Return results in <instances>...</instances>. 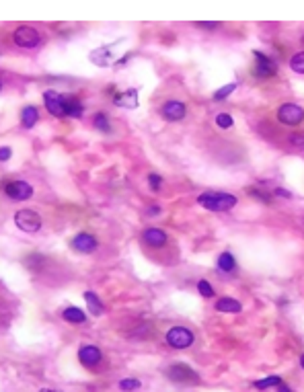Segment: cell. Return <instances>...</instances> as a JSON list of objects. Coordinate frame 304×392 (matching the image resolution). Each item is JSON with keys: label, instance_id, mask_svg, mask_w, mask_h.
<instances>
[{"label": "cell", "instance_id": "obj_1", "mask_svg": "<svg viewBox=\"0 0 304 392\" xmlns=\"http://www.w3.org/2000/svg\"><path fill=\"white\" fill-rule=\"evenodd\" d=\"M198 204L204 206L210 212H228L236 206V198L230 193H216V191H206L198 198Z\"/></svg>", "mask_w": 304, "mask_h": 392}, {"label": "cell", "instance_id": "obj_2", "mask_svg": "<svg viewBox=\"0 0 304 392\" xmlns=\"http://www.w3.org/2000/svg\"><path fill=\"white\" fill-rule=\"evenodd\" d=\"M13 39H15V43H17L19 48H25V50L37 48L39 41H41L39 31L35 27H31V25H21V27H17L15 33H13Z\"/></svg>", "mask_w": 304, "mask_h": 392}, {"label": "cell", "instance_id": "obj_3", "mask_svg": "<svg viewBox=\"0 0 304 392\" xmlns=\"http://www.w3.org/2000/svg\"><path fill=\"white\" fill-rule=\"evenodd\" d=\"M193 333L185 326H173L167 333V343L173 347V349H187V347L193 345Z\"/></svg>", "mask_w": 304, "mask_h": 392}, {"label": "cell", "instance_id": "obj_4", "mask_svg": "<svg viewBox=\"0 0 304 392\" xmlns=\"http://www.w3.org/2000/svg\"><path fill=\"white\" fill-rule=\"evenodd\" d=\"M253 58H255V66H253V76L255 78H271L275 72H277V64L267 58L263 52H253Z\"/></svg>", "mask_w": 304, "mask_h": 392}, {"label": "cell", "instance_id": "obj_5", "mask_svg": "<svg viewBox=\"0 0 304 392\" xmlns=\"http://www.w3.org/2000/svg\"><path fill=\"white\" fill-rule=\"evenodd\" d=\"M277 119L279 123H284V125H300L304 121V109L294 105V103H284L279 109H277Z\"/></svg>", "mask_w": 304, "mask_h": 392}, {"label": "cell", "instance_id": "obj_6", "mask_svg": "<svg viewBox=\"0 0 304 392\" xmlns=\"http://www.w3.org/2000/svg\"><path fill=\"white\" fill-rule=\"evenodd\" d=\"M167 376L173 380V382H179V384H198L200 382V376L195 369H191L189 365L185 363H175L167 369Z\"/></svg>", "mask_w": 304, "mask_h": 392}, {"label": "cell", "instance_id": "obj_7", "mask_svg": "<svg viewBox=\"0 0 304 392\" xmlns=\"http://www.w3.org/2000/svg\"><path fill=\"white\" fill-rule=\"evenodd\" d=\"M15 224L23 232H37L41 228V218L33 210H19L15 214Z\"/></svg>", "mask_w": 304, "mask_h": 392}, {"label": "cell", "instance_id": "obj_8", "mask_svg": "<svg viewBox=\"0 0 304 392\" xmlns=\"http://www.w3.org/2000/svg\"><path fill=\"white\" fill-rule=\"evenodd\" d=\"M43 103H46V109L54 117L66 115V95H60L56 91H46L43 93Z\"/></svg>", "mask_w": 304, "mask_h": 392}, {"label": "cell", "instance_id": "obj_9", "mask_svg": "<svg viewBox=\"0 0 304 392\" xmlns=\"http://www.w3.org/2000/svg\"><path fill=\"white\" fill-rule=\"evenodd\" d=\"M5 193L15 202H25V200L33 198V187L25 181H11V183H7Z\"/></svg>", "mask_w": 304, "mask_h": 392}, {"label": "cell", "instance_id": "obj_10", "mask_svg": "<svg viewBox=\"0 0 304 392\" xmlns=\"http://www.w3.org/2000/svg\"><path fill=\"white\" fill-rule=\"evenodd\" d=\"M70 247H72L74 251H78V253H84V255H89V253H93V251H97V247H99V243H97V238H95L93 234H86V232H80V234H76V236L72 238V243H70Z\"/></svg>", "mask_w": 304, "mask_h": 392}, {"label": "cell", "instance_id": "obj_11", "mask_svg": "<svg viewBox=\"0 0 304 392\" xmlns=\"http://www.w3.org/2000/svg\"><path fill=\"white\" fill-rule=\"evenodd\" d=\"M161 113L169 121H181L187 115V107L181 101H167L163 105V109H161Z\"/></svg>", "mask_w": 304, "mask_h": 392}, {"label": "cell", "instance_id": "obj_12", "mask_svg": "<svg viewBox=\"0 0 304 392\" xmlns=\"http://www.w3.org/2000/svg\"><path fill=\"white\" fill-rule=\"evenodd\" d=\"M142 241H144V245H148L152 249H163L169 243V236L161 228H146L142 232Z\"/></svg>", "mask_w": 304, "mask_h": 392}, {"label": "cell", "instance_id": "obj_13", "mask_svg": "<svg viewBox=\"0 0 304 392\" xmlns=\"http://www.w3.org/2000/svg\"><path fill=\"white\" fill-rule=\"evenodd\" d=\"M78 359L86 367H95V365L101 363L103 355H101L99 347H95V345H84V347H80V351H78Z\"/></svg>", "mask_w": 304, "mask_h": 392}, {"label": "cell", "instance_id": "obj_14", "mask_svg": "<svg viewBox=\"0 0 304 392\" xmlns=\"http://www.w3.org/2000/svg\"><path fill=\"white\" fill-rule=\"evenodd\" d=\"M113 103L117 107H125V109H136L138 107V91L136 89H129L125 93H119L113 97Z\"/></svg>", "mask_w": 304, "mask_h": 392}, {"label": "cell", "instance_id": "obj_15", "mask_svg": "<svg viewBox=\"0 0 304 392\" xmlns=\"http://www.w3.org/2000/svg\"><path fill=\"white\" fill-rule=\"evenodd\" d=\"M216 310H218V312L236 314V312L243 310V306H241V302H236V300H232V298H220L218 302H216Z\"/></svg>", "mask_w": 304, "mask_h": 392}, {"label": "cell", "instance_id": "obj_16", "mask_svg": "<svg viewBox=\"0 0 304 392\" xmlns=\"http://www.w3.org/2000/svg\"><path fill=\"white\" fill-rule=\"evenodd\" d=\"M39 119V113H37V107L33 105H27L23 107V111H21V123H23L27 129H31Z\"/></svg>", "mask_w": 304, "mask_h": 392}, {"label": "cell", "instance_id": "obj_17", "mask_svg": "<svg viewBox=\"0 0 304 392\" xmlns=\"http://www.w3.org/2000/svg\"><path fill=\"white\" fill-rule=\"evenodd\" d=\"M82 111H84L82 103H80L74 95H66V115H70V117H80Z\"/></svg>", "mask_w": 304, "mask_h": 392}, {"label": "cell", "instance_id": "obj_18", "mask_svg": "<svg viewBox=\"0 0 304 392\" xmlns=\"http://www.w3.org/2000/svg\"><path fill=\"white\" fill-rule=\"evenodd\" d=\"M84 302H86V306H89V310L95 316H101L103 314V304H101V300L97 298L95 292H84Z\"/></svg>", "mask_w": 304, "mask_h": 392}, {"label": "cell", "instance_id": "obj_19", "mask_svg": "<svg viewBox=\"0 0 304 392\" xmlns=\"http://www.w3.org/2000/svg\"><path fill=\"white\" fill-rule=\"evenodd\" d=\"M62 316H64V320H66V322H76V324H82L86 320V314L80 308H76V306L66 308V310L62 312Z\"/></svg>", "mask_w": 304, "mask_h": 392}, {"label": "cell", "instance_id": "obj_20", "mask_svg": "<svg viewBox=\"0 0 304 392\" xmlns=\"http://www.w3.org/2000/svg\"><path fill=\"white\" fill-rule=\"evenodd\" d=\"M218 269L224 271V273H232L236 269V261H234V257L230 253H222L218 257Z\"/></svg>", "mask_w": 304, "mask_h": 392}, {"label": "cell", "instance_id": "obj_21", "mask_svg": "<svg viewBox=\"0 0 304 392\" xmlns=\"http://www.w3.org/2000/svg\"><path fill=\"white\" fill-rule=\"evenodd\" d=\"M93 123H95V127L99 129V132H111V123H109V119H107V115L103 111H99L93 117Z\"/></svg>", "mask_w": 304, "mask_h": 392}, {"label": "cell", "instance_id": "obj_22", "mask_svg": "<svg viewBox=\"0 0 304 392\" xmlns=\"http://www.w3.org/2000/svg\"><path fill=\"white\" fill-rule=\"evenodd\" d=\"M281 384V378L279 376H267L263 380H257L253 386L259 388V390H265V388H273V386H279Z\"/></svg>", "mask_w": 304, "mask_h": 392}, {"label": "cell", "instance_id": "obj_23", "mask_svg": "<svg viewBox=\"0 0 304 392\" xmlns=\"http://www.w3.org/2000/svg\"><path fill=\"white\" fill-rule=\"evenodd\" d=\"M91 60L97 62V66H107V62H109V50L107 48H101L97 52L91 54Z\"/></svg>", "mask_w": 304, "mask_h": 392}, {"label": "cell", "instance_id": "obj_24", "mask_svg": "<svg viewBox=\"0 0 304 392\" xmlns=\"http://www.w3.org/2000/svg\"><path fill=\"white\" fill-rule=\"evenodd\" d=\"M290 68L298 74H304V52H298L290 58Z\"/></svg>", "mask_w": 304, "mask_h": 392}, {"label": "cell", "instance_id": "obj_25", "mask_svg": "<svg viewBox=\"0 0 304 392\" xmlns=\"http://www.w3.org/2000/svg\"><path fill=\"white\" fill-rule=\"evenodd\" d=\"M236 86H238V82H230V84L222 86L220 91H216V93H214V99H216V101H222V99H226L230 93H234V91H236Z\"/></svg>", "mask_w": 304, "mask_h": 392}, {"label": "cell", "instance_id": "obj_26", "mask_svg": "<svg viewBox=\"0 0 304 392\" xmlns=\"http://www.w3.org/2000/svg\"><path fill=\"white\" fill-rule=\"evenodd\" d=\"M142 384H140V380H136V378H125V380H121L119 382V388L123 390V392H134V390H138Z\"/></svg>", "mask_w": 304, "mask_h": 392}, {"label": "cell", "instance_id": "obj_27", "mask_svg": "<svg viewBox=\"0 0 304 392\" xmlns=\"http://www.w3.org/2000/svg\"><path fill=\"white\" fill-rule=\"evenodd\" d=\"M198 292H200L204 298H214V288L208 284L206 279H200V281H198Z\"/></svg>", "mask_w": 304, "mask_h": 392}, {"label": "cell", "instance_id": "obj_28", "mask_svg": "<svg viewBox=\"0 0 304 392\" xmlns=\"http://www.w3.org/2000/svg\"><path fill=\"white\" fill-rule=\"evenodd\" d=\"M232 117L228 115V113H218V117H216V125L218 127H222V129H230L232 127Z\"/></svg>", "mask_w": 304, "mask_h": 392}, {"label": "cell", "instance_id": "obj_29", "mask_svg": "<svg viewBox=\"0 0 304 392\" xmlns=\"http://www.w3.org/2000/svg\"><path fill=\"white\" fill-rule=\"evenodd\" d=\"M148 185H150V189H152V191H159V189H161V185H163V177H161V175H155V172H152V175H148Z\"/></svg>", "mask_w": 304, "mask_h": 392}, {"label": "cell", "instance_id": "obj_30", "mask_svg": "<svg viewBox=\"0 0 304 392\" xmlns=\"http://www.w3.org/2000/svg\"><path fill=\"white\" fill-rule=\"evenodd\" d=\"M288 142L296 148H304V134H290L288 136Z\"/></svg>", "mask_w": 304, "mask_h": 392}, {"label": "cell", "instance_id": "obj_31", "mask_svg": "<svg viewBox=\"0 0 304 392\" xmlns=\"http://www.w3.org/2000/svg\"><path fill=\"white\" fill-rule=\"evenodd\" d=\"M249 193L253 195V198H257L259 202H263V204H269L271 202V198H267L265 193H261V191H257V189H249Z\"/></svg>", "mask_w": 304, "mask_h": 392}, {"label": "cell", "instance_id": "obj_32", "mask_svg": "<svg viewBox=\"0 0 304 392\" xmlns=\"http://www.w3.org/2000/svg\"><path fill=\"white\" fill-rule=\"evenodd\" d=\"M13 156V150L9 146H0V162H7Z\"/></svg>", "mask_w": 304, "mask_h": 392}, {"label": "cell", "instance_id": "obj_33", "mask_svg": "<svg viewBox=\"0 0 304 392\" xmlns=\"http://www.w3.org/2000/svg\"><path fill=\"white\" fill-rule=\"evenodd\" d=\"M200 29H218L220 23H210V21H200V23H195Z\"/></svg>", "mask_w": 304, "mask_h": 392}, {"label": "cell", "instance_id": "obj_34", "mask_svg": "<svg viewBox=\"0 0 304 392\" xmlns=\"http://www.w3.org/2000/svg\"><path fill=\"white\" fill-rule=\"evenodd\" d=\"M275 195H279V198H292V193L286 189H275Z\"/></svg>", "mask_w": 304, "mask_h": 392}, {"label": "cell", "instance_id": "obj_35", "mask_svg": "<svg viewBox=\"0 0 304 392\" xmlns=\"http://www.w3.org/2000/svg\"><path fill=\"white\" fill-rule=\"evenodd\" d=\"M148 214H150V216H155V214L159 216V214H161V208H159V206H150V208H148Z\"/></svg>", "mask_w": 304, "mask_h": 392}, {"label": "cell", "instance_id": "obj_36", "mask_svg": "<svg viewBox=\"0 0 304 392\" xmlns=\"http://www.w3.org/2000/svg\"><path fill=\"white\" fill-rule=\"evenodd\" d=\"M279 392H292V390H290L286 384H279Z\"/></svg>", "mask_w": 304, "mask_h": 392}, {"label": "cell", "instance_id": "obj_37", "mask_svg": "<svg viewBox=\"0 0 304 392\" xmlns=\"http://www.w3.org/2000/svg\"><path fill=\"white\" fill-rule=\"evenodd\" d=\"M39 392H58V390H50V388H41Z\"/></svg>", "mask_w": 304, "mask_h": 392}, {"label": "cell", "instance_id": "obj_38", "mask_svg": "<svg viewBox=\"0 0 304 392\" xmlns=\"http://www.w3.org/2000/svg\"><path fill=\"white\" fill-rule=\"evenodd\" d=\"M300 365H302V369H304V353L300 355Z\"/></svg>", "mask_w": 304, "mask_h": 392}, {"label": "cell", "instance_id": "obj_39", "mask_svg": "<svg viewBox=\"0 0 304 392\" xmlns=\"http://www.w3.org/2000/svg\"><path fill=\"white\" fill-rule=\"evenodd\" d=\"M0 91H3V82H0Z\"/></svg>", "mask_w": 304, "mask_h": 392}]
</instances>
